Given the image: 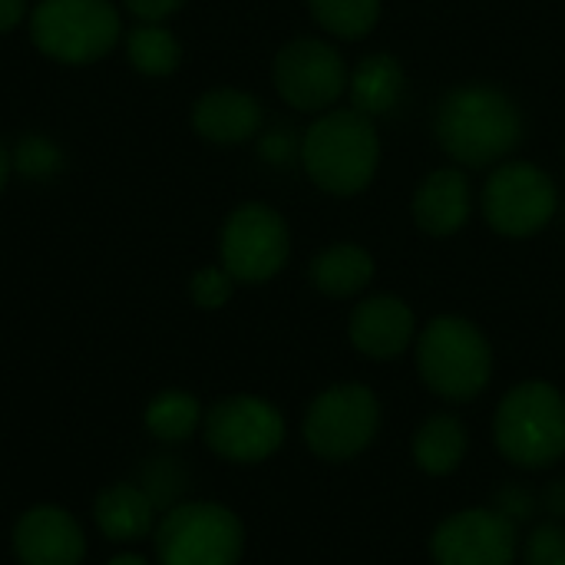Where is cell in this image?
<instances>
[{
    "instance_id": "6da1fadb",
    "label": "cell",
    "mask_w": 565,
    "mask_h": 565,
    "mask_svg": "<svg viewBox=\"0 0 565 565\" xmlns=\"http://www.w3.org/2000/svg\"><path fill=\"white\" fill-rule=\"evenodd\" d=\"M437 139L463 166H490L523 139L513 99L493 86H460L437 109Z\"/></svg>"
},
{
    "instance_id": "7a4b0ae2",
    "label": "cell",
    "mask_w": 565,
    "mask_h": 565,
    "mask_svg": "<svg viewBox=\"0 0 565 565\" xmlns=\"http://www.w3.org/2000/svg\"><path fill=\"white\" fill-rule=\"evenodd\" d=\"M381 159L374 119L358 109H331L301 139V162L308 175L334 192L354 195L371 185Z\"/></svg>"
},
{
    "instance_id": "3957f363",
    "label": "cell",
    "mask_w": 565,
    "mask_h": 565,
    "mask_svg": "<svg viewBox=\"0 0 565 565\" xmlns=\"http://www.w3.org/2000/svg\"><path fill=\"white\" fill-rule=\"evenodd\" d=\"M497 444L520 467H550L565 454V397L546 381L513 387L497 411Z\"/></svg>"
},
{
    "instance_id": "277c9868",
    "label": "cell",
    "mask_w": 565,
    "mask_h": 565,
    "mask_svg": "<svg viewBox=\"0 0 565 565\" xmlns=\"http://www.w3.org/2000/svg\"><path fill=\"white\" fill-rule=\"evenodd\" d=\"M417 364L430 391L447 401H470L490 381L493 351L470 321L444 315L434 318L420 334Z\"/></svg>"
},
{
    "instance_id": "5b68a950",
    "label": "cell",
    "mask_w": 565,
    "mask_h": 565,
    "mask_svg": "<svg viewBox=\"0 0 565 565\" xmlns=\"http://www.w3.org/2000/svg\"><path fill=\"white\" fill-rule=\"evenodd\" d=\"M119 33L122 20L109 0H40L30 13L36 50L73 66L106 56Z\"/></svg>"
},
{
    "instance_id": "8992f818",
    "label": "cell",
    "mask_w": 565,
    "mask_h": 565,
    "mask_svg": "<svg viewBox=\"0 0 565 565\" xmlns=\"http://www.w3.org/2000/svg\"><path fill=\"white\" fill-rule=\"evenodd\" d=\"M159 565H235L242 556V523L215 503L172 507L156 530Z\"/></svg>"
},
{
    "instance_id": "52a82bcc",
    "label": "cell",
    "mask_w": 565,
    "mask_h": 565,
    "mask_svg": "<svg viewBox=\"0 0 565 565\" xmlns=\"http://www.w3.org/2000/svg\"><path fill=\"white\" fill-rule=\"evenodd\" d=\"M377 424L381 407L374 391L361 384H341L311 404L305 417V440L321 460H351L374 440Z\"/></svg>"
},
{
    "instance_id": "ba28073f",
    "label": "cell",
    "mask_w": 565,
    "mask_h": 565,
    "mask_svg": "<svg viewBox=\"0 0 565 565\" xmlns=\"http://www.w3.org/2000/svg\"><path fill=\"white\" fill-rule=\"evenodd\" d=\"M288 252L285 218L262 202L238 205L222 228V268L235 281L255 285L275 278L288 262Z\"/></svg>"
},
{
    "instance_id": "9c48e42d",
    "label": "cell",
    "mask_w": 565,
    "mask_h": 565,
    "mask_svg": "<svg viewBox=\"0 0 565 565\" xmlns=\"http://www.w3.org/2000/svg\"><path fill=\"white\" fill-rule=\"evenodd\" d=\"M487 222L510 238H526L540 232L556 212L553 179L530 162L500 166L483 189Z\"/></svg>"
},
{
    "instance_id": "30bf717a",
    "label": "cell",
    "mask_w": 565,
    "mask_h": 565,
    "mask_svg": "<svg viewBox=\"0 0 565 565\" xmlns=\"http://www.w3.org/2000/svg\"><path fill=\"white\" fill-rule=\"evenodd\" d=\"M348 66L341 53L321 40H295L275 56V86L285 103L318 113L338 103V96L348 89Z\"/></svg>"
},
{
    "instance_id": "8fae6325",
    "label": "cell",
    "mask_w": 565,
    "mask_h": 565,
    "mask_svg": "<svg viewBox=\"0 0 565 565\" xmlns=\"http://www.w3.org/2000/svg\"><path fill=\"white\" fill-rule=\"evenodd\" d=\"M205 440L225 460L258 463L281 447L285 420L271 404L258 397H228L209 411Z\"/></svg>"
},
{
    "instance_id": "7c38bea8",
    "label": "cell",
    "mask_w": 565,
    "mask_h": 565,
    "mask_svg": "<svg viewBox=\"0 0 565 565\" xmlns=\"http://www.w3.org/2000/svg\"><path fill=\"white\" fill-rule=\"evenodd\" d=\"M430 553L437 565H513L516 523L497 510H463L440 523Z\"/></svg>"
},
{
    "instance_id": "4fadbf2b",
    "label": "cell",
    "mask_w": 565,
    "mask_h": 565,
    "mask_svg": "<svg viewBox=\"0 0 565 565\" xmlns=\"http://www.w3.org/2000/svg\"><path fill=\"white\" fill-rule=\"evenodd\" d=\"M13 550L23 565H79L86 556V540L66 510L36 507L17 523Z\"/></svg>"
},
{
    "instance_id": "5bb4252c",
    "label": "cell",
    "mask_w": 565,
    "mask_h": 565,
    "mask_svg": "<svg viewBox=\"0 0 565 565\" xmlns=\"http://www.w3.org/2000/svg\"><path fill=\"white\" fill-rule=\"evenodd\" d=\"M411 338H414V311L394 295L367 298L351 315V341L367 358L377 361L397 358L411 344Z\"/></svg>"
},
{
    "instance_id": "9a60e30c",
    "label": "cell",
    "mask_w": 565,
    "mask_h": 565,
    "mask_svg": "<svg viewBox=\"0 0 565 565\" xmlns=\"http://www.w3.org/2000/svg\"><path fill=\"white\" fill-rule=\"evenodd\" d=\"M192 122L195 132L212 142H245L262 129V103L242 89H212L195 103Z\"/></svg>"
},
{
    "instance_id": "2e32d148",
    "label": "cell",
    "mask_w": 565,
    "mask_h": 565,
    "mask_svg": "<svg viewBox=\"0 0 565 565\" xmlns=\"http://www.w3.org/2000/svg\"><path fill=\"white\" fill-rule=\"evenodd\" d=\"M414 218L430 235H454L470 218V185L460 169H437L414 195Z\"/></svg>"
},
{
    "instance_id": "e0dca14e",
    "label": "cell",
    "mask_w": 565,
    "mask_h": 565,
    "mask_svg": "<svg viewBox=\"0 0 565 565\" xmlns=\"http://www.w3.org/2000/svg\"><path fill=\"white\" fill-rule=\"evenodd\" d=\"M152 520H156V507L149 503V497L139 487L116 483V487L103 490L96 500V526L113 543H129V540L149 536Z\"/></svg>"
},
{
    "instance_id": "ac0fdd59",
    "label": "cell",
    "mask_w": 565,
    "mask_h": 565,
    "mask_svg": "<svg viewBox=\"0 0 565 565\" xmlns=\"http://www.w3.org/2000/svg\"><path fill=\"white\" fill-rule=\"evenodd\" d=\"M348 86H351V103H354L351 109L374 119V116L391 113L401 103V96H404V70H401V63L394 56L374 53L354 70Z\"/></svg>"
},
{
    "instance_id": "d6986e66",
    "label": "cell",
    "mask_w": 565,
    "mask_h": 565,
    "mask_svg": "<svg viewBox=\"0 0 565 565\" xmlns=\"http://www.w3.org/2000/svg\"><path fill=\"white\" fill-rule=\"evenodd\" d=\"M371 278H374V258L361 245H334L321 252L311 265V281L318 285V291L334 298H348L367 288Z\"/></svg>"
},
{
    "instance_id": "ffe728a7",
    "label": "cell",
    "mask_w": 565,
    "mask_h": 565,
    "mask_svg": "<svg viewBox=\"0 0 565 565\" xmlns=\"http://www.w3.org/2000/svg\"><path fill=\"white\" fill-rule=\"evenodd\" d=\"M467 454V430L454 417H430L414 437V460L430 477H447Z\"/></svg>"
},
{
    "instance_id": "44dd1931",
    "label": "cell",
    "mask_w": 565,
    "mask_h": 565,
    "mask_svg": "<svg viewBox=\"0 0 565 565\" xmlns=\"http://www.w3.org/2000/svg\"><path fill=\"white\" fill-rule=\"evenodd\" d=\"M126 53L146 76H169L179 66V40L159 23L136 26L126 40Z\"/></svg>"
},
{
    "instance_id": "7402d4cb",
    "label": "cell",
    "mask_w": 565,
    "mask_h": 565,
    "mask_svg": "<svg viewBox=\"0 0 565 565\" xmlns=\"http://www.w3.org/2000/svg\"><path fill=\"white\" fill-rule=\"evenodd\" d=\"M146 427L159 440H185L199 427V401L182 391H166L149 404Z\"/></svg>"
},
{
    "instance_id": "603a6c76",
    "label": "cell",
    "mask_w": 565,
    "mask_h": 565,
    "mask_svg": "<svg viewBox=\"0 0 565 565\" xmlns=\"http://www.w3.org/2000/svg\"><path fill=\"white\" fill-rule=\"evenodd\" d=\"M318 23L338 36L358 40L371 33L381 17V0H308Z\"/></svg>"
},
{
    "instance_id": "cb8c5ba5",
    "label": "cell",
    "mask_w": 565,
    "mask_h": 565,
    "mask_svg": "<svg viewBox=\"0 0 565 565\" xmlns=\"http://www.w3.org/2000/svg\"><path fill=\"white\" fill-rule=\"evenodd\" d=\"M139 490L149 497L156 510H172L175 500L185 493V470L172 457H156L142 467Z\"/></svg>"
},
{
    "instance_id": "d4e9b609",
    "label": "cell",
    "mask_w": 565,
    "mask_h": 565,
    "mask_svg": "<svg viewBox=\"0 0 565 565\" xmlns=\"http://www.w3.org/2000/svg\"><path fill=\"white\" fill-rule=\"evenodd\" d=\"M10 162H13V169H20V172L30 175V179H46V175L60 172L63 152H60L46 136H26V139L17 146V152L10 156Z\"/></svg>"
},
{
    "instance_id": "484cf974",
    "label": "cell",
    "mask_w": 565,
    "mask_h": 565,
    "mask_svg": "<svg viewBox=\"0 0 565 565\" xmlns=\"http://www.w3.org/2000/svg\"><path fill=\"white\" fill-rule=\"evenodd\" d=\"M526 565H565V530L546 523L526 543Z\"/></svg>"
},
{
    "instance_id": "4316f807",
    "label": "cell",
    "mask_w": 565,
    "mask_h": 565,
    "mask_svg": "<svg viewBox=\"0 0 565 565\" xmlns=\"http://www.w3.org/2000/svg\"><path fill=\"white\" fill-rule=\"evenodd\" d=\"M232 275L225 268H202L195 278H192V301L199 308H222L228 298H232Z\"/></svg>"
},
{
    "instance_id": "83f0119b",
    "label": "cell",
    "mask_w": 565,
    "mask_h": 565,
    "mask_svg": "<svg viewBox=\"0 0 565 565\" xmlns=\"http://www.w3.org/2000/svg\"><path fill=\"white\" fill-rule=\"evenodd\" d=\"M536 507H540V500H536V493H533L530 487L510 483V487H503V490L497 493V507H493V510L503 513V516L513 520V523H526V520H533Z\"/></svg>"
},
{
    "instance_id": "f1b7e54d",
    "label": "cell",
    "mask_w": 565,
    "mask_h": 565,
    "mask_svg": "<svg viewBox=\"0 0 565 565\" xmlns=\"http://www.w3.org/2000/svg\"><path fill=\"white\" fill-rule=\"evenodd\" d=\"M258 149H262V159H268L271 166H285V162L295 159L298 139L291 136V129L278 126V129H271V132L262 136V146Z\"/></svg>"
},
{
    "instance_id": "f546056e",
    "label": "cell",
    "mask_w": 565,
    "mask_h": 565,
    "mask_svg": "<svg viewBox=\"0 0 565 565\" xmlns=\"http://www.w3.org/2000/svg\"><path fill=\"white\" fill-rule=\"evenodd\" d=\"M139 20H146V23H159V20H166L169 13H175L185 0H122Z\"/></svg>"
},
{
    "instance_id": "4dcf8cb0",
    "label": "cell",
    "mask_w": 565,
    "mask_h": 565,
    "mask_svg": "<svg viewBox=\"0 0 565 565\" xmlns=\"http://www.w3.org/2000/svg\"><path fill=\"white\" fill-rule=\"evenodd\" d=\"M26 13V0H0V33L13 30Z\"/></svg>"
},
{
    "instance_id": "1f68e13d",
    "label": "cell",
    "mask_w": 565,
    "mask_h": 565,
    "mask_svg": "<svg viewBox=\"0 0 565 565\" xmlns=\"http://www.w3.org/2000/svg\"><path fill=\"white\" fill-rule=\"evenodd\" d=\"M543 507H546V513H550V516L565 520V480L553 483V487L546 490V497H543Z\"/></svg>"
},
{
    "instance_id": "d6a6232c",
    "label": "cell",
    "mask_w": 565,
    "mask_h": 565,
    "mask_svg": "<svg viewBox=\"0 0 565 565\" xmlns=\"http://www.w3.org/2000/svg\"><path fill=\"white\" fill-rule=\"evenodd\" d=\"M10 169H13V162H10L7 149L0 146V192H3V185H7V175H10Z\"/></svg>"
},
{
    "instance_id": "836d02e7",
    "label": "cell",
    "mask_w": 565,
    "mask_h": 565,
    "mask_svg": "<svg viewBox=\"0 0 565 565\" xmlns=\"http://www.w3.org/2000/svg\"><path fill=\"white\" fill-rule=\"evenodd\" d=\"M109 565H149L142 556H132V553H126V556H116V559H109Z\"/></svg>"
}]
</instances>
